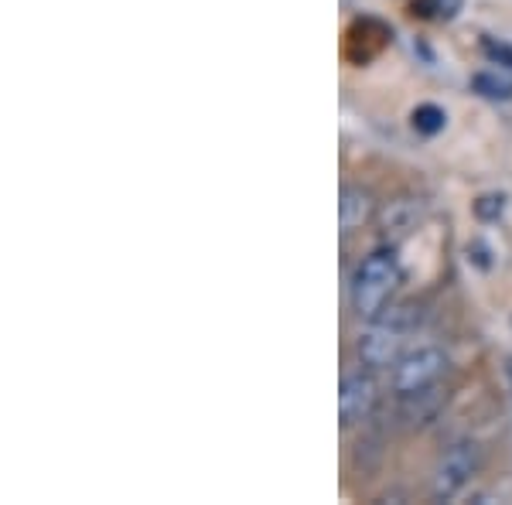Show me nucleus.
<instances>
[{"label": "nucleus", "mask_w": 512, "mask_h": 505, "mask_svg": "<svg viewBox=\"0 0 512 505\" xmlns=\"http://www.w3.org/2000/svg\"><path fill=\"white\" fill-rule=\"evenodd\" d=\"M400 284H403V267H400V260H396L393 246L373 250L352 273V284H349L352 311L359 314L362 321H376L379 314L386 311V304L393 301Z\"/></svg>", "instance_id": "f257e3e1"}, {"label": "nucleus", "mask_w": 512, "mask_h": 505, "mask_svg": "<svg viewBox=\"0 0 512 505\" xmlns=\"http://www.w3.org/2000/svg\"><path fill=\"white\" fill-rule=\"evenodd\" d=\"M482 465V447L475 441H458L451 444L448 451H444V458L437 461V471H434V499H454V495L461 492L468 482H472V475Z\"/></svg>", "instance_id": "f03ea898"}, {"label": "nucleus", "mask_w": 512, "mask_h": 505, "mask_svg": "<svg viewBox=\"0 0 512 505\" xmlns=\"http://www.w3.org/2000/svg\"><path fill=\"white\" fill-rule=\"evenodd\" d=\"M444 372H448V355H444L441 349H434V345H427V349L400 355V362L393 366L390 386H393L396 396H407V393H417V389H424V386L441 383Z\"/></svg>", "instance_id": "7ed1b4c3"}, {"label": "nucleus", "mask_w": 512, "mask_h": 505, "mask_svg": "<svg viewBox=\"0 0 512 505\" xmlns=\"http://www.w3.org/2000/svg\"><path fill=\"white\" fill-rule=\"evenodd\" d=\"M376 400H379V383L373 369L349 372L342 379V389H338V420H342V427H355L362 420H369V413L376 410Z\"/></svg>", "instance_id": "20e7f679"}, {"label": "nucleus", "mask_w": 512, "mask_h": 505, "mask_svg": "<svg viewBox=\"0 0 512 505\" xmlns=\"http://www.w3.org/2000/svg\"><path fill=\"white\" fill-rule=\"evenodd\" d=\"M403 335L407 331L386 325V321H369V328L359 335V345H355V352H359V362L366 369H390L400 362V352H403Z\"/></svg>", "instance_id": "39448f33"}, {"label": "nucleus", "mask_w": 512, "mask_h": 505, "mask_svg": "<svg viewBox=\"0 0 512 505\" xmlns=\"http://www.w3.org/2000/svg\"><path fill=\"white\" fill-rule=\"evenodd\" d=\"M448 400H451L448 386H441V383L424 386V389H417V393L400 396V410H396V417H400L403 427H410V430L427 427L441 417L444 407H448Z\"/></svg>", "instance_id": "423d86ee"}, {"label": "nucleus", "mask_w": 512, "mask_h": 505, "mask_svg": "<svg viewBox=\"0 0 512 505\" xmlns=\"http://www.w3.org/2000/svg\"><path fill=\"white\" fill-rule=\"evenodd\" d=\"M376 219V195L362 185H345L338 195V229L342 236H352L366 229Z\"/></svg>", "instance_id": "0eeeda50"}, {"label": "nucleus", "mask_w": 512, "mask_h": 505, "mask_svg": "<svg viewBox=\"0 0 512 505\" xmlns=\"http://www.w3.org/2000/svg\"><path fill=\"white\" fill-rule=\"evenodd\" d=\"M420 219H424V202L403 195L386 205L383 219H379V229H383V236L390 239V243H400V239H407L420 226Z\"/></svg>", "instance_id": "6e6552de"}, {"label": "nucleus", "mask_w": 512, "mask_h": 505, "mask_svg": "<svg viewBox=\"0 0 512 505\" xmlns=\"http://www.w3.org/2000/svg\"><path fill=\"white\" fill-rule=\"evenodd\" d=\"M472 89L482 99H492V103H502V99H512V79L502 76L499 69H485L472 76Z\"/></svg>", "instance_id": "1a4fd4ad"}, {"label": "nucleus", "mask_w": 512, "mask_h": 505, "mask_svg": "<svg viewBox=\"0 0 512 505\" xmlns=\"http://www.w3.org/2000/svg\"><path fill=\"white\" fill-rule=\"evenodd\" d=\"M410 123H414V130L420 137H437L444 127H448V113H444L441 106H434V103H424V106H417V110L410 113Z\"/></svg>", "instance_id": "9d476101"}, {"label": "nucleus", "mask_w": 512, "mask_h": 505, "mask_svg": "<svg viewBox=\"0 0 512 505\" xmlns=\"http://www.w3.org/2000/svg\"><path fill=\"white\" fill-rule=\"evenodd\" d=\"M472 212L478 222H499L506 215V195L502 192H485L472 202Z\"/></svg>", "instance_id": "9b49d317"}, {"label": "nucleus", "mask_w": 512, "mask_h": 505, "mask_svg": "<svg viewBox=\"0 0 512 505\" xmlns=\"http://www.w3.org/2000/svg\"><path fill=\"white\" fill-rule=\"evenodd\" d=\"M461 7H465V0H414V14L437 21H451Z\"/></svg>", "instance_id": "f8f14e48"}, {"label": "nucleus", "mask_w": 512, "mask_h": 505, "mask_svg": "<svg viewBox=\"0 0 512 505\" xmlns=\"http://www.w3.org/2000/svg\"><path fill=\"white\" fill-rule=\"evenodd\" d=\"M482 45H485V55H489L492 62H499L502 69H512V48L509 45H502V41H492V38H485Z\"/></svg>", "instance_id": "ddd939ff"}, {"label": "nucleus", "mask_w": 512, "mask_h": 505, "mask_svg": "<svg viewBox=\"0 0 512 505\" xmlns=\"http://www.w3.org/2000/svg\"><path fill=\"white\" fill-rule=\"evenodd\" d=\"M468 263H478L482 270H489L492 267V263H489V250H485L482 243H472V246H468Z\"/></svg>", "instance_id": "4468645a"}, {"label": "nucleus", "mask_w": 512, "mask_h": 505, "mask_svg": "<svg viewBox=\"0 0 512 505\" xmlns=\"http://www.w3.org/2000/svg\"><path fill=\"white\" fill-rule=\"evenodd\" d=\"M502 372H506V383H509V393H512V355H506V366H502Z\"/></svg>", "instance_id": "2eb2a0df"}]
</instances>
